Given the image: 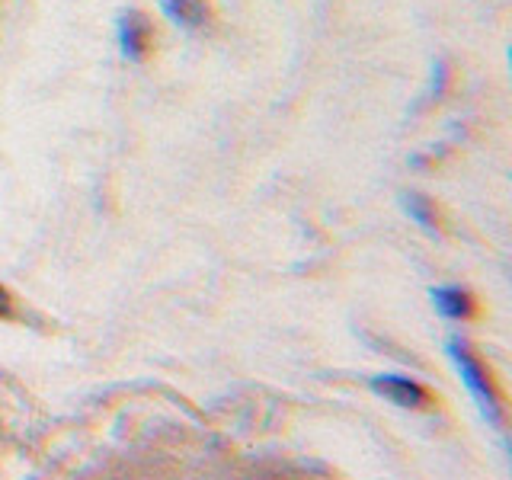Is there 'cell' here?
Here are the masks:
<instances>
[{
	"instance_id": "6da1fadb",
	"label": "cell",
	"mask_w": 512,
	"mask_h": 480,
	"mask_svg": "<svg viewBox=\"0 0 512 480\" xmlns=\"http://www.w3.org/2000/svg\"><path fill=\"white\" fill-rule=\"evenodd\" d=\"M448 359L455 362V368H458V375H461V381L468 384V391H471V397H474V404H477V410H480V416L493 426V429H500L503 423H506V404H503V391H500V384L493 381V375H490V368L480 362L477 356H474V349L464 343V340H458V336H452L448 340Z\"/></svg>"
},
{
	"instance_id": "7a4b0ae2",
	"label": "cell",
	"mask_w": 512,
	"mask_h": 480,
	"mask_svg": "<svg viewBox=\"0 0 512 480\" xmlns=\"http://www.w3.org/2000/svg\"><path fill=\"white\" fill-rule=\"evenodd\" d=\"M378 397L391 400L394 407H404V410H429L432 407V394L423 388L420 381L404 378V375H375L368 381Z\"/></svg>"
},
{
	"instance_id": "3957f363",
	"label": "cell",
	"mask_w": 512,
	"mask_h": 480,
	"mask_svg": "<svg viewBox=\"0 0 512 480\" xmlns=\"http://www.w3.org/2000/svg\"><path fill=\"white\" fill-rule=\"evenodd\" d=\"M119 48L128 61H148L154 48V26L141 10H128L119 16Z\"/></svg>"
},
{
	"instance_id": "277c9868",
	"label": "cell",
	"mask_w": 512,
	"mask_h": 480,
	"mask_svg": "<svg viewBox=\"0 0 512 480\" xmlns=\"http://www.w3.org/2000/svg\"><path fill=\"white\" fill-rule=\"evenodd\" d=\"M432 304L445 320H474L477 317V298L461 285H439L432 288Z\"/></svg>"
},
{
	"instance_id": "5b68a950",
	"label": "cell",
	"mask_w": 512,
	"mask_h": 480,
	"mask_svg": "<svg viewBox=\"0 0 512 480\" xmlns=\"http://www.w3.org/2000/svg\"><path fill=\"white\" fill-rule=\"evenodd\" d=\"M160 7H164L170 20L183 29H202L208 20V7L202 0H160Z\"/></svg>"
},
{
	"instance_id": "8992f818",
	"label": "cell",
	"mask_w": 512,
	"mask_h": 480,
	"mask_svg": "<svg viewBox=\"0 0 512 480\" xmlns=\"http://www.w3.org/2000/svg\"><path fill=\"white\" fill-rule=\"evenodd\" d=\"M400 205H404V212L420 224L423 231H429V234L439 231V208L429 196H423V192H404V196H400Z\"/></svg>"
},
{
	"instance_id": "52a82bcc",
	"label": "cell",
	"mask_w": 512,
	"mask_h": 480,
	"mask_svg": "<svg viewBox=\"0 0 512 480\" xmlns=\"http://www.w3.org/2000/svg\"><path fill=\"white\" fill-rule=\"evenodd\" d=\"M13 314H16V301H13V295H10V288H7V285H0V317L10 320Z\"/></svg>"
}]
</instances>
